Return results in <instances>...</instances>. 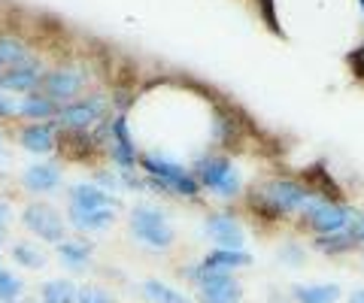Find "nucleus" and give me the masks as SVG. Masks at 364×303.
Returning a JSON list of instances; mask_svg holds the SVG:
<instances>
[{
	"instance_id": "7c9ffc66",
	"label": "nucleus",
	"mask_w": 364,
	"mask_h": 303,
	"mask_svg": "<svg viewBox=\"0 0 364 303\" xmlns=\"http://www.w3.org/2000/svg\"><path fill=\"white\" fill-rule=\"evenodd\" d=\"M349 303H364V288H355L349 294Z\"/></svg>"
},
{
	"instance_id": "6ab92c4d",
	"label": "nucleus",
	"mask_w": 364,
	"mask_h": 303,
	"mask_svg": "<svg viewBox=\"0 0 364 303\" xmlns=\"http://www.w3.org/2000/svg\"><path fill=\"white\" fill-rule=\"evenodd\" d=\"M291 294H294V303H337V300H340V285H337V282L294 285Z\"/></svg>"
},
{
	"instance_id": "0eeeda50",
	"label": "nucleus",
	"mask_w": 364,
	"mask_h": 303,
	"mask_svg": "<svg viewBox=\"0 0 364 303\" xmlns=\"http://www.w3.org/2000/svg\"><path fill=\"white\" fill-rule=\"evenodd\" d=\"M107 100L104 97H85V100H70L58 109V125L67 131H88L95 121L104 119Z\"/></svg>"
},
{
	"instance_id": "bb28decb",
	"label": "nucleus",
	"mask_w": 364,
	"mask_h": 303,
	"mask_svg": "<svg viewBox=\"0 0 364 303\" xmlns=\"http://www.w3.org/2000/svg\"><path fill=\"white\" fill-rule=\"evenodd\" d=\"M279 261L282 264H289V267H301L306 261V255H304V246L298 243H286V246H279Z\"/></svg>"
},
{
	"instance_id": "473e14b6",
	"label": "nucleus",
	"mask_w": 364,
	"mask_h": 303,
	"mask_svg": "<svg viewBox=\"0 0 364 303\" xmlns=\"http://www.w3.org/2000/svg\"><path fill=\"white\" fill-rule=\"evenodd\" d=\"M358 4H361V9H364V0H358Z\"/></svg>"
},
{
	"instance_id": "c756f323",
	"label": "nucleus",
	"mask_w": 364,
	"mask_h": 303,
	"mask_svg": "<svg viewBox=\"0 0 364 303\" xmlns=\"http://www.w3.org/2000/svg\"><path fill=\"white\" fill-rule=\"evenodd\" d=\"M349 231L355 233V240L364 243V212L358 216V212H352V219H349Z\"/></svg>"
},
{
	"instance_id": "2eb2a0df",
	"label": "nucleus",
	"mask_w": 364,
	"mask_h": 303,
	"mask_svg": "<svg viewBox=\"0 0 364 303\" xmlns=\"http://www.w3.org/2000/svg\"><path fill=\"white\" fill-rule=\"evenodd\" d=\"M67 219L73 221L76 231L100 233V231H107L112 224V219H116V209H76V206H67Z\"/></svg>"
},
{
	"instance_id": "39448f33",
	"label": "nucleus",
	"mask_w": 364,
	"mask_h": 303,
	"mask_svg": "<svg viewBox=\"0 0 364 303\" xmlns=\"http://www.w3.org/2000/svg\"><path fill=\"white\" fill-rule=\"evenodd\" d=\"M301 216H304V221L310 224V228L316 231V237H318V233L346 231L352 212L346 206H340V204H331V200H325V197H310L304 204Z\"/></svg>"
},
{
	"instance_id": "f03ea898",
	"label": "nucleus",
	"mask_w": 364,
	"mask_h": 303,
	"mask_svg": "<svg viewBox=\"0 0 364 303\" xmlns=\"http://www.w3.org/2000/svg\"><path fill=\"white\" fill-rule=\"evenodd\" d=\"M186 273H188L191 282L198 285L200 303H240L243 300V288L231 273L210 270V267H203V264L188 267Z\"/></svg>"
},
{
	"instance_id": "f257e3e1",
	"label": "nucleus",
	"mask_w": 364,
	"mask_h": 303,
	"mask_svg": "<svg viewBox=\"0 0 364 303\" xmlns=\"http://www.w3.org/2000/svg\"><path fill=\"white\" fill-rule=\"evenodd\" d=\"M140 164L149 173L146 182H152V188H158V192L179 194V197H195L200 192V182L195 179V173H188L182 164L164 158V155H143Z\"/></svg>"
},
{
	"instance_id": "c85d7f7f",
	"label": "nucleus",
	"mask_w": 364,
	"mask_h": 303,
	"mask_svg": "<svg viewBox=\"0 0 364 303\" xmlns=\"http://www.w3.org/2000/svg\"><path fill=\"white\" fill-rule=\"evenodd\" d=\"M18 109H21V100H16L9 92H0V119H13L18 116Z\"/></svg>"
},
{
	"instance_id": "9b49d317",
	"label": "nucleus",
	"mask_w": 364,
	"mask_h": 303,
	"mask_svg": "<svg viewBox=\"0 0 364 303\" xmlns=\"http://www.w3.org/2000/svg\"><path fill=\"white\" fill-rule=\"evenodd\" d=\"M109 158L116 161L122 170H131L134 161H136V149H134V140L128 133V119H116L109 128Z\"/></svg>"
},
{
	"instance_id": "b1692460",
	"label": "nucleus",
	"mask_w": 364,
	"mask_h": 303,
	"mask_svg": "<svg viewBox=\"0 0 364 303\" xmlns=\"http://www.w3.org/2000/svg\"><path fill=\"white\" fill-rule=\"evenodd\" d=\"M13 261L28 267V270H40L46 264V255L37 249V246H28V243H16L13 246Z\"/></svg>"
},
{
	"instance_id": "1a4fd4ad",
	"label": "nucleus",
	"mask_w": 364,
	"mask_h": 303,
	"mask_svg": "<svg viewBox=\"0 0 364 303\" xmlns=\"http://www.w3.org/2000/svg\"><path fill=\"white\" fill-rule=\"evenodd\" d=\"M43 94L52 97L55 104H70V100L79 97V92H82V76H79L76 70H67V67H58V70L46 73L43 76Z\"/></svg>"
},
{
	"instance_id": "2f4dec72",
	"label": "nucleus",
	"mask_w": 364,
	"mask_h": 303,
	"mask_svg": "<svg viewBox=\"0 0 364 303\" xmlns=\"http://www.w3.org/2000/svg\"><path fill=\"white\" fill-rule=\"evenodd\" d=\"M6 219H9V206H6V204H0V228L6 224Z\"/></svg>"
},
{
	"instance_id": "4468645a",
	"label": "nucleus",
	"mask_w": 364,
	"mask_h": 303,
	"mask_svg": "<svg viewBox=\"0 0 364 303\" xmlns=\"http://www.w3.org/2000/svg\"><path fill=\"white\" fill-rule=\"evenodd\" d=\"M21 185H25L28 192H33V194H49V192H55V188L61 185V167L49 164V161L31 164L25 170V176H21Z\"/></svg>"
},
{
	"instance_id": "7ed1b4c3",
	"label": "nucleus",
	"mask_w": 364,
	"mask_h": 303,
	"mask_svg": "<svg viewBox=\"0 0 364 303\" xmlns=\"http://www.w3.org/2000/svg\"><path fill=\"white\" fill-rule=\"evenodd\" d=\"M131 231H134V237L140 243H146L149 249H167V246L173 243V237H176L173 224H170L164 212L158 206H152V204L134 206V212H131Z\"/></svg>"
},
{
	"instance_id": "6e6552de",
	"label": "nucleus",
	"mask_w": 364,
	"mask_h": 303,
	"mask_svg": "<svg viewBox=\"0 0 364 303\" xmlns=\"http://www.w3.org/2000/svg\"><path fill=\"white\" fill-rule=\"evenodd\" d=\"M40 82H43L40 64H33L28 55L0 73V92H9V94H31Z\"/></svg>"
},
{
	"instance_id": "20e7f679",
	"label": "nucleus",
	"mask_w": 364,
	"mask_h": 303,
	"mask_svg": "<svg viewBox=\"0 0 364 303\" xmlns=\"http://www.w3.org/2000/svg\"><path fill=\"white\" fill-rule=\"evenodd\" d=\"M195 179L200 182V188H210L219 197H234L240 192V173L228 158H198Z\"/></svg>"
},
{
	"instance_id": "dca6fc26",
	"label": "nucleus",
	"mask_w": 364,
	"mask_h": 303,
	"mask_svg": "<svg viewBox=\"0 0 364 303\" xmlns=\"http://www.w3.org/2000/svg\"><path fill=\"white\" fill-rule=\"evenodd\" d=\"M18 143L33 155H49L55 149V128L46 125V121H33L31 128L18 133Z\"/></svg>"
},
{
	"instance_id": "f8f14e48",
	"label": "nucleus",
	"mask_w": 364,
	"mask_h": 303,
	"mask_svg": "<svg viewBox=\"0 0 364 303\" xmlns=\"http://www.w3.org/2000/svg\"><path fill=\"white\" fill-rule=\"evenodd\" d=\"M70 206L76 209H116L119 200L95 182H76L70 188Z\"/></svg>"
},
{
	"instance_id": "5701e85b",
	"label": "nucleus",
	"mask_w": 364,
	"mask_h": 303,
	"mask_svg": "<svg viewBox=\"0 0 364 303\" xmlns=\"http://www.w3.org/2000/svg\"><path fill=\"white\" fill-rule=\"evenodd\" d=\"M143 294L149 303H191L182 291L170 288L167 282H158V279H146L143 282Z\"/></svg>"
},
{
	"instance_id": "cd10ccee",
	"label": "nucleus",
	"mask_w": 364,
	"mask_h": 303,
	"mask_svg": "<svg viewBox=\"0 0 364 303\" xmlns=\"http://www.w3.org/2000/svg\"><path fill=\"white\" fill-rule=\"evenodd\" d=\"M79 303H112V297L107 294L104 288L85 285V288H79Z\"/></svg>"
},
{
	"instance_id": "423d86ee",
	"label": "nucleus",
	"mask_w": 364,
	"mask_h": 303,
	"mask_svg": "<svg viewBox=\"0 0 364 303\" xmlns=\"http://www.w3.org/2000/svg\"><path fill=\"white\" fill-rule=\"evenodd\" d=\"M21 221H25V228L31 233H37L40 240L46 243H64V219H61V212L49 206V204H31L25 206V212H21Z\"/></svg>"
},
{
	"instance_id": "393cba45",
	"label": "nucleus",
	"mask_w": 364,
	"mask_h": 303,
	"mask_svg": "<svg viewBox=\"0 0 364 303\" xmlns=\"http://www.w3.org/2000/svg\"><path fill=\"white\" fill-rule=\"evenodd\" d=\"M25 291V282L13 273V270H4L0 267V303H16Z\"/></svg>"
},
{
	"instance_id": "aec40b11",
	"label": "nucleus",
	"mask_w": 364,
	"mask_h": 303,
	"mask_svg": "<svg viewBox=\"0 0 364 303\" xmlns=\"http://www.w3.org/2000/svg\"><path fill=\"white\" fill-rule=\"evenodd\" d=\"M40 303H79V288L70 279H49L40 291Z\"/></svg>"
},
{
	"instance_id": "a211bd4d",
	"label": "nucleus",
	"mask_w": 364,
	"mask_h": 303,
	"mask_svg": "<svg viewBox=\"0 0 364 303\" xmlns=\"http://www.w3.org/2000/svg\"><path fill=\"white\" fill-rule=\"evenodd\" d=\"M58 109H61V106L55 104L52 97L31 92V94H25V100H21L18 116H25V119H31V121H49V119H58Z\"/></svg>"
},
{
	"instance_id": "9d476101",
	"label": "nucleus",
	"mask_w": 364,
	"mask_h": 303,
	"mask_svg": "<svg viewBox=\"0 0 364 303\" xmlns=\"http://www.w3.org/2000/svg\"><path fill=\"white\" fill-rule=\"evenodd\" d=\"M264 197H267V206H273L277 212H294V209H304V204L310 200V192L304 185L291 182V179H277V182H267Z\"/></svg>"
},
{
	"instance_id": "4be33fe9",
	"label": "nucleus",
	"mask_w": 364,
	"mask_h": 303,
	"mask_svg": "<svg viewBox=\"0 0 364 303\" xmlns=\"http://www.w3.org/2000/svg\"><path fill=\"white\" fill-rule=\"evenodd\" d=\"M355 243H358L355 233L346 228V231H337V233H318V237H316V249L325 252V255H343Z\"/></svg>"
},
{
	"instance_id": "a878e982",
	"label": "nucleus",
	"mask_w": 364,
	"mask_h": 303,
	"mask_svg": "<svg viewBox=\"0 0 364 303\" xmlns=\"http://www.w3.org/2000/svg\"><path fill=\"white\" fill-rule=\"evenodd\" d=\"M21 58H25V46H21L16 37H0V70L13 67Z\"/></svg>"
},
{
	"instance_id": "ddd939ff",
	"label": "nucleus",
	"mask_w": 364,
	"mask_h": 303,
	"mask_svg": "<svg viewBox=\"0 0 364 303\" xmlns=\"http://www.w3.org/2000/svg\"><path fill=\"white\" fill-rule=\"evenodd\" d=\"M207 233L219 249H243V240H246L240 221H234L231 216H210Z\"/></svg>"
},
{
	"instance_id": "f3484780",
	"label": "nucleus",
	"mask_w": 364,
	"mask_h": 303,
	"mask_svg": "<svg viewBox=\"0 0 364 303\" xmlns=\"http://www.w3.org/2000/svg\"><path fill=\"white\" fill-rule=\"evenodd\" d=\"M200 264L210 267V270L231 273V270H237V267H249V264H252V255L243 252V249H213V252H207V258H203Z\"/></svg>"
},
{
	"instance_id": "412c9836",
	"label": "nucleus",
	"mask_w": 364,
	"mask_h": 303,
	"mask_svg": "<svg viewBox=\"0 0 364 303\" xmlns=\"http://www.w3.org/2000/svg\"><path fill=\"white\" fill-rule=\"evenodd\" d=\"M58 258H61L64 267H70V270H85L91 264V249L79 240H64V243H58Z\"/></svg>"
}]
</instances>
